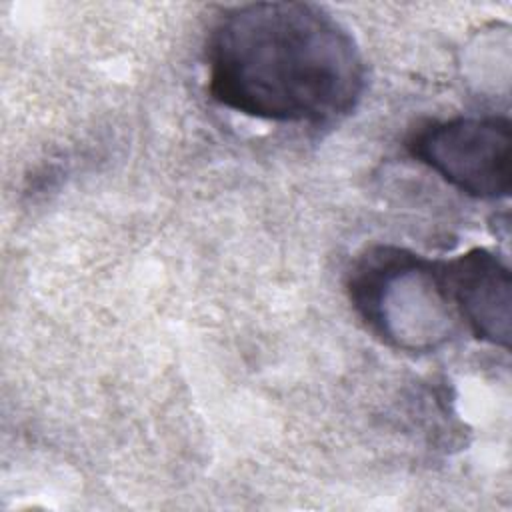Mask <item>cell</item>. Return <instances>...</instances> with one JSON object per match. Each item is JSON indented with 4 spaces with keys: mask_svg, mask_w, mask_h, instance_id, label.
<instances>
[{
    "mask_svg": "<svg viewBox=\"0 0 512 512\" xmlns=\"http://www.w3.org/2000/svg\"><path fill=\"white\" fill-rule=\"evenodd\" d=\"M208 92L228 110L278 124L350 114L366 86L350 30L310 2H250L224 10L206 40Z\"/></svg>",
    "mask_w": 512,
    "mask_h": 512,
    "instance_id": "6da1fadb",
    "label": "cell"
},
{
    "mask_svg": "<svg viewBox=\"0 0 512 512\" xmlns=\"http://www.w3.org/2000/svg\"><path fill=\"white\" fill-rule=\"evenodd\" d=\"M356 314L382 342L404 352H430L462 328L442 262L408 248H368L348 274Z\"/></svg>",
    "mask_w": 512,
    "mask_h": 512,
    "instance_id": "7a4b0ae2",
    "label": "cell"
},
{
    "mask_svg": "<svg viewBox=\"0 0 512 512\" xmlns=\"http://www.w3.org/2000/svg\"><path fill=\"white\" fill-rule=\"evenodd\" d=\"M412 158L452 188L500 200L512 188V128L506 116H456L420 126L408 140Z\"/></svg>",
    "mask_w": 512,
    "mask_h": 512,
    "instance_id": "3957f363",
    "label": "cell"
},
{
    "mask_svg": "<svg viewBox=\"0 0 512 512\" xmlns=\"http://www.w3.org/2000/svg\"><path fill=\"white\" fill-rule=\"evenodd\" d=\"M462 328L492 346H510L512 276L508 264L488 248H470L440 260Z\"/></svg>",
    "mask_w": 512,
    "mask_h": 512,
    "instance_id": "277c9868",
    "label": "cell"
}]
</instances>
